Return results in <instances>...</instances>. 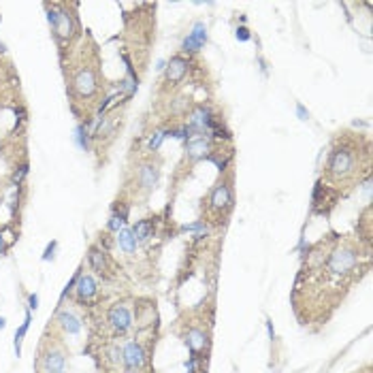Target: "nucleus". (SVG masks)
I'll return each instance as SVG.
<instances>
[{"instance_id":"nucleus-1","label":"nucleus","mask_w":373,"mask_h":373,"mask_svg":"<svg viewBox=\"0 0 373 373\" xmlns=\"http://www.w3.org/2000/svg\"><path fill=\"white\" fill-rule=\"evenodd\" d=\"M324 168L329 184L350 188V184L361 181L363 173L369 171V143L361 147V137H350V132H343L335 141Z\"/></svg>"},{"instance_id":"nucleus-2","label":"nucleus","mask_w":373,"mask_h":373,"mask_svg":"<svg viewBox=\"0 0 373 373\" xmlns=\"http://www.w3.org/2000/svg\"><path fill=\"white\" fill-rule=\"evenodd\" d=\"M230 209H233V188H230V181H218L211 192H209V199H207L209 218L220 222L226 218Z\"/></svg>"},{"instance_id":"nucleus-3","label":"nucleus","mask_w":373,"mask_h":373,"mask_svg":"<svg viewBox=\"0 0 373 373\" xmlns=\"http://www.w3.org/2000/svg\"><path fill=\"white\" fill-rule=\"evenodd\" d=\"M160 179V165H154V162H141L134 171V184H137V190L143 194L154 192L156 184Z\"/></svg>"},{"instance_id":"nucleus-4","label":"nucleus","mask_w":373,"mask_h":373,"mask_svg":"<svg viewBox=\"0 0 373 373\" xmlns=\"http://www.w3.org/2000/svg\"><path fill=\"white\" fill-rule=\"evenodd\" d=\"M145 361H147V354L143 350V345L137 343V341H128L124 348H122V363L128 373H134V371H141L145 367Z\"/></svg>"},{"instance_id":"nucleus-5","label":"nucleus","mask_w":373,"mask_h":373,"mask_svg":"<svg viewBox=\"0 0 373 373\" xmlns=\"http://www.w3.org/2000/svg\"><path fill=\"white\" fill-rule=\"evenodd\" d=\"M190 71V60L184 56H175L171 58V62L166 66L165 79H162V87H175L186 79V75Z\"/></svg>"},{"instance_id":"nucleus-6","label":"nucleus","mask_w":373,"mask_h":373,"mask_svg":"<svg viewBox=\"0 0 373 373\" xmlns=\"http://www.w3.org/2000/svg\"><path fill=\"white\" fill-rule=\"evenodd\" d=\"M51 28H53V35H56V39L60 41V43L71 41V37L75 35L73 17H71V13L66 11L62 4H58V17H56V22L51 24Z\"/></svg>"},{"instance_id":"nucleus-7","label":"nucleus","mask_w":373,"mask_h":373,"mask_svg":"<svg viewBox=\"0 0 373 373\" xmlns=\"http://www.w3.org/2000/svg\"><path fill=\"white\" fill-rule=\"evenodd\" d=\"M73 87H75V92H77L81 98L92 96V94L96 92V87H98V81H96V75H94V71L87 69V66H85V69H81L77 75H75Z\"/></svg>"},{"instance_id":"nucleus-8","label":"nucleus","mask_w":373,"mask_h":373,"mask_svg":"<svg viewBox=\"0 0 373 373\" xmlns=\"http://www.w3.org/2000/svg\"><path fill=\"white\" fill-rule=\"evenodd\" d=\"M109 324L118 335H126L132 327V316L126 305H113L109 309Z\"/></svg>"},{"instance_id":"nucleus-9","label":"nucleus","mask_w":373,"mask_h":373,"mask_svg":"<svg viewBox=\"0 0 373 373\" xmlns=\"http://www.w3.org/2000/svg\"><path fill=\"white\" fill-rule=\"evenodd\" d=\"M207 43V26L203 22H196L192 32L184 39V43H181V51L184 53H196L203 49V45Z\"/></svg>"},{"instance_id":"nucleus-10","label":"nucleus","mask_w":373,"mask_h":373,"mask_svg":"<svg viewBox=\"0 0 373 373\" xmlns=\"http://www.w3.org/2000/svg\"><path fill=\"white\" fill-rule=\"evenodd\" d=\"M211 152H213V145L209 139H194L186 145V158L190 165H194V162L201 158H207Z\"/></svg>"},{"instance_id":"nucleus-11","label":"nucleus","mask_w":373,"mask_h":373,"mask_svg":"<svg viewBox=\"0 0 373 373\" xmlns=\"http://www.w3.org/2000/svg\"><path fill=\"white\" fill-rule=\"evenodd\" d=\"M64 365H66V354L62 350H49L41 358V367H43L45 373L64 371Z\"/></svg>"},{"instance_id":"nucleus-12","label":"nucleus","mask_w":373,"mask_h":373,"mask_svg":"<svg viewBox=\"0 0 373 373\" xmlns=\"http://www.w3.org/2000/svg\"><path fill=\"white\" fill-rule=\"evenodd\" d=\"M75 288H77V298L79 301H83V303L96 296V290H98V286H96V282H94L92 275H79Z\"/></svg>"},{"instance_id":"nucleus-13","label":"nucleus","mask_w":373,"mask_h":373,"mask_svg":"<svg viewBox=\"0 0 373 373\" xmlns=\"http://www.w3.org/2000/svg\"><path fill=\"white\" fill-rule=\"evenodd\" d=\"M87 260H90V267L96 271L98 275H107V271H109V262H107V254L103 252V249L90 248V252H87Z\"/></svg>"},{"instance_id":"nucleus-14","label":"nucleus","mask_w":373,"mask_h":373,"mask_svg":"<svg viewBox=\"0 0 373 373\" xmlns=\"http://www.w3.org/2000/svg\"><path fill=\"white\" fill-rule=\"evenodd\" d=\"M58 322H60V327H62L69 335H77L79 331H81V322H79V318L71 314L69 309H62L58 314Z\"/></svg>"},{"instance_id":"nucleus-15","label":"nucleus","mask_w":373,"mask_h":373,"mask_svg":"<svg viewBox=\"0 0 373 373\" xmlns=\"http://www.w3.org/2000/svg\"><path fill=\"white\" fill-rule=\"evenodd\" d=\"M132 235L137 241H147L154 237V218H145V220H139L137 224L132 226Z\"/></svg>"},{"instance_id":"nucleus-16","label":"nucleus","mask_w":373,"mask_h":373,"mask_svg":"<svg viewBox=\"0 0 373 373\" xmlns=\"http://www.w3.org/2000/svg\"><path fill=\"white\" fill-rule=\"evenodd\" d=\"M137 239H134V235H132V230L130 228H122L120 233H118V246L122 252H126V254H134L137 252Z\"/></svg>"},{"instance_id":"nucleus-17","label":"nucleus","mask_w":373,"mask_h":373,"mask_svg":"<svg viewBox=\"0 0 373 373\" xmlns=\"http://www.w3.org/2000/svg\"><path fill=\"white\" fill-rule=\"evenodd\" d=\"M186 343H188V348L192 350V352H199V350H203V348L207 345V335L203 333L201 329H192V331L188 333Z\"/></svg>"},{"instance_id":"nucleus-18","label":"nucleus","mask_w":373,"mask_h":373,"mask_svg":"<svg viewBox=\"0 0 373 373\" xmlns=\"http://www.w3.org/2000/svg\"><path fill=\"white\" fill-rule=\"evenodd\" d=\"M30 320H32V316H30V311L26 314V320H24V324H22V329L17 331L15 333V352L19 354V345H22V339H24V335H26V331H28V327H30Z\"/></svg>"},{"instance_id":"nucleus-19","label":"nucleus","mask_w":373,"mask_h":373,"mask_svg":"<svg viewBox=\"0 0 373 373\" xmlns=\"http://www.w3.org/2000/svg\"><path fill=\"white\" fill-rule=\"evenodd\" d=\"M122 224H124V218H122V215H118V213H113L111 218H109V230H113V233H120Z\"/></svg>"},{"instance_id":"nucleus-20","label":"nucleus","mask_w":373,"mask_h":373,"mask_svg":"<svg viewBox=\"0 0 373 373\" xmlns=\"http://www.w3.org/2000/svg\"><path fill=\"white\" fill-rule=\"evenodd\" d=\"M77 141H79V145L87 149V130H85V126H79L77 128Z\"/></svg>"},{"instance_id":"nucleus-21","label":"nucleus","mask_w":373,"mask_h":373,"mask_svg":"<svg viewBox=\"0 0 373 373\" xmlns=\"http://www.w3.org/2000/svg\"><path fill=\"white\" fill-rule=\"evenodd\" d=\"M26 173H28V166L24 165L15 175H13V184H22V179H24V175H26Z\"/></svg>"},{"instance_id":"nucleus-22","label":"nucleus","mask_w":373,"mask_h":373,"mask_svg":"<svg viewBox=\"0 0 373 373\" xmlns=\"http://www.w3.org/2000/svg\"><path fill=\"white\" fill-rule=\"evenodd\" d=\"M53 249H56V241H51V246H47L45 254H43V260H49V258H53Z\"/></svg>"},{"instance_id":"nucleus-23","label":"nucleus","mask_w":373,"mask_h":373,"mask_svg":"<svg viewBox=\"0 0 373 373\" xmlns=\"http://www.w3.org/2000/svg\"><path fill=\"white\" fill-rule=\"evenodd\" d=\"M237 39L248 41V39H249V32H248V28H239V30H237Z\"/></svg>"},{"instance_id":"nucleus-24","label":"nucleus","mask_w":373,"mask_h":373,"mask_svg":"<svg viewBox=\"0 0 373 373\" xmlns=\"http://www.w3.org/2000/svg\"><path fill=\"white\" fill-rule=\"evenodd\" d=\"M30 309H37L39 307V296L37 294H30V305H28Z\"/></svg>"},{"instance_id":"nucleus-25","label":"nucleus","mask_w":373,"mask_h":373,"mask_svg":"<svg viewBox=\"0 0 373 373\" xmlns=\"http://www.w3.org/2000/svg\"><path fill=\"white\" fill-rule=\"evenodd\" d=\"M0 254H4V239L0 237Z\"/></svg>"},{"instance_id":"nucleus-26","label":"nucleus","mask_w":373,"mask_h":373,"mask_svg":"<svg viewBox=\"0 0 373 373\" xmlns=\"http://www.w3.org/2000/svg\"><path fill=\"white\" fill-rule=\"evenodd\" d=\"M4 327H6V320H4V318H2V316H0V331H2Z\"/></svg>"},{"instance_id":"nucleus-27","label":"nucleus","mask_w":373,"mask_h":373,"mask_svg":"<svg viewBox=\"0 0 373 373\" xmlns=\"http://www.w3.org/2000/svg\"><path fill=\"white\" fill-rule=\"evenodd\" d=\"M267 327H269V337H271V339H273V335H275V333H273V327H271V322L267 324Z\"/></svg>"},{"instance_id":"nucleus-28","label":"nucleus","mask_w":373,"mask_h":373,"mask_svg":"<svg viewBox=\"0 0 373 373\" xmlns=\"http://www.w3.org/2000/svg\"><path fill=\"white\" fill-rule=\"evenodd\" d=\"M56 373H66V371H56Z\"/></svg>"}]
</instances>
